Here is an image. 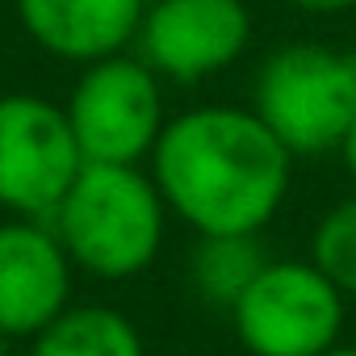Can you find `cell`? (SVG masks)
Listing matches in <instances>:
<instances>
[{"mask_svg":"<svg viewBox=\"0 0 356 356\" xmlns=\"http://www.w3.org/2000/svg\"><path fill=\"white\" fill-rule=\"evenodd\" d=\"M151 181L197 235H260L285 206L293 155L248 105H197L163 122Z\"/></svg>","mask_w":356,"mask_h":356,"instance_id":"6da1fadb","label":"cell"},{"mask_svg":"<svg viewBox=\"0 0 356 356\" xmlns=\"http://www.w3.org/2000/svg\"><path fill=\"white\" fill-rule=\"evenodd\" d=\"M298 13H314V17H335V13H352L356 0H285Z\"/></svg>","mask_w":356,"mask_h":356,"instance_id":"4fadbf2b","label":"cell"},{"mask_svg":"<svg viewBox=\"0 0 356 356\" xmlns=\"http://www.w3.org/2000/svg\"><path fill=\"white\" fill-rule=\"evenodd\" d=\"M80 168L84 155L63 105L38 92L0 97V210L13 218H51Z\"/></svg>","mask_w":356,"mask_h":356,"instance_id":"8992f818","label":"cell"},{"mask_svg":"<svg viewBox=\"0 0 356 356\" xmlns=\"http://www.w3.org/2000/svg\"><path fill=\"white\" fill-rule=\"evenodd\" d=\"M252 30L248 0H151L134 51L159 80L202 84L248 55Z\"/></svg>","mask_w":356,"mask_h":356,"instance_id":"52a82bcc","label":"cell"},{"mask_svg":"<svg viewBox=\"0 0 356 356\" xmlns=\"http://www.w3.org/2000/svg\"><path fill=\"white\" fill-rule=\"evenodd\" d=\"M264 260L268 252L260 235H197V243L189 248V285L210 306L231 310L235 298L264 268Z\"/></svg>","mask_w":356,"mask_h":356,"instance_id":"8fae6325","label":"cell"},{"mask_svg":"<svg viewBox=\"0 0 356 356\" xmlns=\"http://www.w3.org/2000/svg\"><path fill=\"white\" fill-rule=\"evenodd\" d=\"M310 260L339 285L343 298H356V193L318 218L310 235Z\"/></svg>","mask_w":356,"mask_h":356,"instance_id":"7c38bea8","label":"cell"},{"mask_svg":"<svg viewBox=\"0 0 356 356\" xmlns=\"http://www.w3.org/2000/svg\"><path fill=\"white\" fill-rule=\"evenodd\" d=\"M63 113L84 163H143L168 122L163 80L138 59V51H118L84 63Z\"/></svg>","mask_w":356,"mask_h":356,"instance_id":"5b68a950","label":"cell"},{"mask_svg":"<svg viewBox=\"0 0 356 356\" xmlns=\"http://www.w3.org/2000/svg\"><path fill=\"white\" fill-rule=\"evenodd\" d=\"M318 356H356V343H335V348H327V352H318Z\"/></svg>","mask_w":356,"mask_h":356,"instance_id":"9a60e30c","label":"cell"},{"mask_svg":"<svg viewBox=\"0 0 356 356\" xmlns=\"http://www.w3.org/2000/svg\"><path fill=\"white\" fill-rule=\"evenodd\" d=\"M30 356H147V348L143 331L122 310L101 302H72L34 335Z\"/></svg>","mask_w":356,"mask_h":356,"instance_id":"30bf717a","label":"cell"},{"mask_svg":"<svg viewBox=\"0 0 356 356\" xmlns=\"http://www.w3.org/2000/svg\"><path fill=\"white\" fill-rule=\"evenodd\" d=\"M339 159H343V168H348V176H352V185H356V122L348 126V134H343V143H339Z\"/></svg>","mask_w":356,"mask_h":356,"instance_id":"5bb4252c","label":"cell"},{"mask_svg":"<svg viewBox=\"0 0 356 356\" xmlns=\"http://www.w3.org/2000/svg\"><path fill=\"white\" fill-rule=\"evenodd\" d=\"M47 222L55 227L76 273L97 281H130L155 264L168 206L151 172L138 163H84Z\"/></svg>","mask_w":356,"mask_h":356,"instance_id":"7a4b0ae2","label":"cell"},{"mask_svg":"<svg viewBox=\"0 0 356 356\" xmlns=\"http://www.w3.org/2000/svg\"><path fill=\"white\" fill-rule=\"evenodd\" d=\"M34 47L63 63H97L130 51L147 0H13Z\"/></svg>","mask_w":356,"mask_h":356,"instance_id":"9c48e42d","label":"cell"},{"mask_svg":"<svg viewBox=\"0 0 356 356\" xmlns=\"http://www.w3.org/2000/svg\"><path fill=\"white\" fill-rule=\"evenodd\" d=\"M76 264L67 260L47 218L0 222V331L9 339H34L55 314L72 306Z\"/></svg>","mask_w":356,"mask_h":356,"instance_id":"ba28073f","label":"cell"},{"mask_svg":"<svg viewBox=\"0 0 356 356\" xmlns=\"http://www.w3.org/2000/svg\"><path fill=\"white\" fill-rule=\"evenodd\" d=\"M9 343H13V339H9L5 331H0V356H9Z\"/></svg>","mask_w":356,"mask_h":356,"instance_id":"2e32d148","label":"cell"},{"mask_svg":"<svg viewBox=\"0 0 356 356\" xmlns=\"http://www.w3.org/2000/svg\"><path fill=\"white\" fill-rule=\"evenodd\" d=\"M248 356H318L339 343L348 298L314 260H264L231 306Z\"/></svg>","mask_w":356,"mask_h":356,"instance_id":"277c9868","label":"cell"},{"mask_svg":"<svg viewBox=\"0 0 356 356\" xmlns=\"http://www.w3.org/2000/svg\"><path fill=\"white\" fill-rule=\"evenodd\" d=\"M252 109L293 159L339 151L356 122V51L327 42L277 47L256 72Z\"/></svg>","mask_w":356,"mask_h":356,"instance_id":"3957f363","label":"cell"}]
</instances>
